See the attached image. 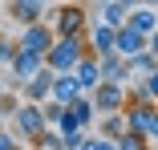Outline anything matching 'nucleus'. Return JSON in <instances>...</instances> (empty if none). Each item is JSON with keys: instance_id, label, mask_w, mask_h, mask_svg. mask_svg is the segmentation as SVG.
<instances>
[{"instance_id": "obj_6", "label": "nucleus", "mask_w": 158, "mask_h": 150, "mask_svg": "<svg viewBox=\"0 0 158 150\" xmlns=\"http://www.w3.org/2000/svg\"><path fill=\"white\" fill-rule=\"evenodd\" d=\"M146 45H158V37H142L138 28H130V24H118V28H114V53H118V57H134V53L146 49Z\"/></svg>"}, {"instance_id": "obj_12", "label": "nucleus", "mask_w": 158, "mask_h": 150, "mask_svg": "<svg viewBox=\"0 0 158 150\" xmlns=\"http://www.w3.org/2000/svg\"><path fill=\"white\" fill-rule=\"evenodd\" d=\"M77 94H81V85H77V77H73V73H53V85H49V98H53V102L69 106Z\"/></svg>"}, {"instance_id": "obj_7", "label": "nucleus", "mask_w": 158, "mask_h": 150, "mask_svg": "<svg viewBox=\"0 0 158 150\" xmlns=\"http://www.w3.org/2000/svg\"><path fill=\"white\" fill-rule=\"evenodd\" d=\"M49 85H53V69H49V65H41L28 81H20V85H16V89H20V102H37V106H41V102L49 98Z\"/></svg>"}, {"instance_id": "obj_20", "label": "nucleus", "mask_w": 158, "mask_h": 150, "mask_svg": "<svg viewBox=\"0 0 158 150\" xmlns=\"http://www.w3.org/2000/svg\"><path fill=\"white\" fill-rule=\"evenodd\" d=\"M0 150H24V146H20V138L12 130H0Z\"/></svg>"}, {"instance_id": "obj_19", "label": "nucleus", "mask_w": 158, "mask_h": 150, "mask_svg": "<svg viewBox=\"0 0 158 150\" xmlns=\"http://www.w3.org/2000/svg\"><path fill=\"white\" fill-rule=\"evenodd\" d=\"M12 53H16V41L0 33V65H4V69H8V61H12Z\"/></svg>"}, {"instance_id": "obj_9", "label": "nucleus", "mask_w": 158, "mask_h": 150, "mask_svg": "<svg viewBox=\"0 0 158 150\" xmlns=\"http://www.w3.org/2000/svg\"><path fill=\"white\" fill-rule=\"evenodd\" d=\"M53 41V28L45 20H33V24H24L20 28V37H16V49H33V53H45Z\"/></svg>"}, {"instance_id": "obj_5", "label": "nucleus", "mask_w": 158, "mask_h": 150, "mask_svg": "<svg viewBox=\"0 0 158 150\" xmlns=\"http://www.w3.org/2000/svg\"><path fill=\"white\" fill-rule=\"evenodd\" d=\"M89 102H93V114H114L126 106V85L122 81H98L89 89Z\"/></svg>"}, {"instance_id": "obj_4", "label": "nucleus", "mask_w": 158, "mask_h": 150, "mask_svg": "<svg viewBox=\"0 0 158 150\" xmlns=\"http://www.w3.org/2000/svg\"><path fill=\"white\" fill-rule=\"evenodd\" d=\"M122 118H126V130L142 134L150 146L158 142V110H154V102H126Z\"/></svg>"}, {"instance_id": "obj_22", "label": "nucleus", "mask_w": 158, "mask_h": 150, "mask_svg": "<svg viewBox=\"0 0 158 150\" xmlns=\"http://www.w3.org/2000/svg\"><path fill=\"white\" fill-rule=\"evenodd\" d=\"M0 130H4V114H0Z\"/></svg>"}, {"instance_id": "obj_21", "label": "nucleus", "mask_w": 158, "mask_h": 150, "mask_svg": "<svg viewBox=\"0 0 158 150\" xmlns=\"http://www.w3.org/2000/svg\"><path fill=\"white\" fill-rule=\"evenodd\" d=\"M126 8H138V4H158V0H122Z\"/></svg>"}, {"instance_id": "obj_16", "label": "nucleus", "mask_w": 158, "mask_h": 150, "mask_svg": "<svg viewBox=\"0 0 158 150\" xmlns=\"http://www.w3.org/2000/svg\"><path fill=\"white\" fill-rule=\"evenodd\" d=\"M98 8H102V12H98V20H106V24H114V28L126 20V12H130V8L122 4V0H102Z\"/></svg>"}, {"instance_id": "obj_13", "label": "nucleus", "mask_w": 158, "mask_h": 150, "mask_svg": "<svg viewBox=\"0 0 158 150\" xmlns=\"http://www.w3.org/2000/svg\"><path fill=\"white\" fill-rule=\"evenodd\" d=\"M41 12H45V0H8V16L16 24H33L41 20Z\"/></svg>"}, {"instance_id": "obj_14", "label": "nucleus", "mask_w": 158, "mask_h": 150, "mask_svg": "<svg viewBox=\"0 0 158 150\" xmlns=\"http://www.w3.org/2000/svg\"><path fill=\"white\" fill-rule=\"evenodd\" d=\"M65 110H69V118H73V122H77L81 130H89V126H93V118H98V114H93V102H89V94H77V98H73Z\"/></svg>"}, {"instance_id": "obj_23", "label": "nucleus", "mask_w": 158, "mask_h": 150, "mask_svg": "<svg viewBox=\"0 0 158 150\" xmlns=\"http://www.w3.org/2000/svg\"><path fill=\"white\" fill-rule=\"evenodd\" d=\"M98 4H102V0H98Z\"/></svg>"}, {"instance_id": "obj_15", "label": "nucleus", "mask_w": 158, "mask_h": 150, "mask_svg": "<svg viewBox=\"0 0 158 150\" xmlns=\"http://www.w3.org/2000/svg\"><path fill=\"white\" fill-rule=\"evenodd\" d=\"M93 122H98V134H102V138H118V134L126 130V118H122V110H114V114H98Z\"/></svg>"}, {"instance_id": "obj_11", "label": "nucleus", "mask_w": 158, "mask_h": 150, "mask_svg": "<svg viewBox=\"0 0 158 150\" xmlns=\"http://www.w3.org/2000/svg\"><path fill=\"white\" fill-rule=\"evenodd\" d=\"M122 24L138 28L142 37H158V12H154V4H138V8H130Z\"/></svg>"}, {"instance_id": "obj_1", "label": "nucleus", "mask_w": 158, "mask_h": 150, "mask_svg": "<svg viewBox=\"0 0 158 150\" xmlns=\"http://www.w3.org/2000/svg\"><path fill=\"white\" fill-rule=\"evenodd\" d=\"M41 20L53 28V37H73V33H85L89 24V8L81 4V0H61L57 8H45Z\"/></svg>"}, {"instance_id": "obj_17", "label": "nucleus", "mask_w": 158, "mask_h": 150, "mask_svg": "<svg viewBox=\"0 0 158 150\" xmlns=\"http://www.w3.org/2000/svg\"><path fill=\"white\" fill-rule=\"evenodd\" d=\"M114 146H118V150H154V146H150L142 134H134V130H122V134L114 138Z\"/></svg>"}, {"instance_id": "obj_10", "label": "nucleus", "mask_w": 158, "mask_h": 150, "mask_svg": "<svg viewBox=\"0 0 158 150\" xmlns=\"http://www.w3.org/2000/svg\"><path fill=\"white\" fill-rule=\"evenodd\" d=\"M69 73L77 77V85H81V94H89V89H93V85L102 81V69H98V57H93L89 49H85V53L77 57V65H73Z\"/></svg>"}, {"instance_id": "obj_24", "label": "nucleus", "mask_w": 158, "mask_h": 150, "mask_svg": "<svg viewBox=\"0 0 158 150\" xmlns=\"http://www.w3.org/2000/svg\"><path fill=\"white\" fill-rule=\"evenodd\" d=\"M57 4H61V0H57Z\"/></svg>"}, {"instance_id": "obj_2", "label": "nucleus", "mask_w": 158, "mask_h": 150, "mask_svg": "<svg viewBox=\"0 0 158 150\" xmlns=\"http://www.w3.org/2000/svg\"><path fill=\"white\" fill-rule=\"evenodd\" d=\"M85 53V33H73V37H53L49 49H45V65L53 73H69L77 65V57Z\"/></svg>"}, {"instance_id": "obj_3", "label": "nucleus", "mask_w": 158, "mask_h": 150, "mask_svg": "<svg viewBox=\"0 0 158 150\" xmlns=\"http://www.w3.org/2000/svg\"><path fill=\"white\" fill-rule=\"evenodd\" d=\"M16 138H20V146L28 150V142H33L41 130H45V114H41V106L37 102H16V110L8 114V122H4Z\"/></svg>"}, {"instance_id": "obj_8", "label": "nucleus", "mask_w": 158, "mask_h": 150, "mask_svg": "<svg viewBox=\"0 0 158 150\" xmlns=\"http://www.w3.org/2000/svg\"><path fill=\"white\" fill-rule=\"evenodd\" d=\"M98 69H102V81H122V85H130L138 73L130 69V61L126 57H118V53H102L98 57Z\"/></svg>"}, {"instance_id": "obj_18", "label": "nucleus", "mask_w": 158, "mask_h": 150, "mask_svg": "<svg viewBox=\"0 0 158 150\" xmlns=\"http://www.w3.org/2000/svg\"><path fill=\"white\" fill-rule=\"evenodd\" d=\"M77 150H118V146H114V138H102V134H85V142H81Z\"/></svg>"}]
</instances>
